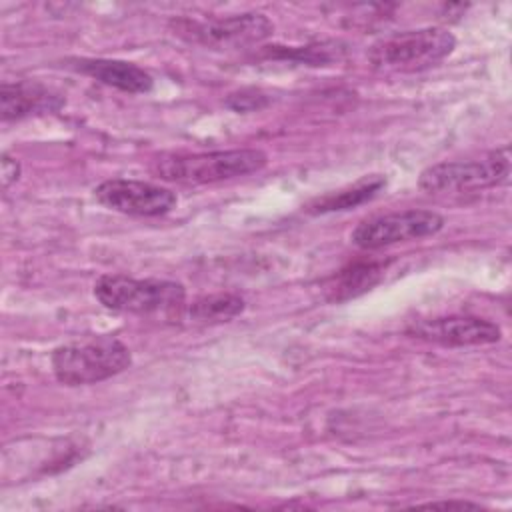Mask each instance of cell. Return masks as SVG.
<instances>
[{"instance_id": "obj_1", "label": "cell", "mask_w": 512, "mask_h": 512, "mask_svg": "<svg viewBox=\"0 0 512 512\" xmlns=\"http://www.w3.org/2000/svg\"><path fill=\"white\" fill-rule=\"evenodd\" d=\"M50 364L60 384L86 386L130 368L132 352L114 336H92L54 348Z\"/></svg>"}, {"instance_id": "obj_2", "label": "cell", "mask_w": 512, "mask_h": 512, "mask_svg": "<svg viewBox=\"0 0 512 512\" xmlns=\"http://www.w3.org/2000/svg\"><path fill=\"white\" fill-rule=\"evenodd\" d=\"M268 156L258 148L214 150L198 154L160 156L152 164L156 178L178 184H214L262 170Z\"/></svg>"}, {"instance_id": "obj_3", "label": "cell", "mask_w": 512, "mask_h": 512, "mask_svg": "<svg viewBox=\"0 0 512 512\" xmlns=\"http://www.w3.org/2000/svg\"><path fill=\"white\" fill-rule=\"evenodd\" d=\"M456 48V36L440 26L416 28L388 34L368 50V60L376 70L414 74L434 68Z\"/></svg>"}, {"instance_id": "obj_4", "label": "cell", "mask_w": 512, "mask_h": 512, "mask_svg": "<svg viewBox=\"0 0 512 512\" xmlns=\"http://www.w3.org/2000/svg\"><path fill=\"white\" fill-rule=\"evenodd\" d=\"M94 296L104 308L116 312L170 314L184 306L186 290L174 280L104 274L94 284Z\"/></svg>"}, {"instance_id": "obj_5", "label": "cell", "mask_w": 512, "mask_h": 512, "mask_svg": "<svg viewBox=\"0 0 512 512\" xmlns=\"http://www.w3.org/2000/svg\"><path fill=\"white\" fill-rule=\"evenodd\" d=\"M174 36L212 50L244 48L272 36L274 24L260 12H244L218 18L178 16L170 20Z\"/></svg>"}, {"instance_id": "obj_6", "label": "cell", "mask_w": 512, "mask_h": 512, "mask_svg": "<svg viewBox=\"0 0 512 512\" xmlns=\"http://www.w3.org/2000/svg\"><path fill=\"white\" fill-rule=\"evenodd\" d=\"M510 176L508 148L468 160H446L424 168L418 188L426 194H462L498 186Z\"/></svg>"}, {"instance_id": "obj_7", "label": "cell", "mask_w": 512, "mask_h": 512, "mask_svg": "<svg viewBox=\"0 0 512 512\" xmlns=\"http://www.w3.org/2000/svg\"><path fill=\"white\" fill-rule=\"evenodd\" d=\"M444 224V216L434 210L410 208L362 220L352 230L350 240L362 250H378L400 242L434 236L444 228Z\"/></svg>"}, {"instance_id": "obj_8", "label": "cell", "mask_w": 512, "mask_h": 512, "mask_svg": "<svg viewBox=\"0 0 512 512\" xmlns=\"http://www.w3.org/2000/svg\"><path fill=\"white\" fill-rule=\"evenodd\" d=\"M94 198L114 212L142 218L164 216L178 202L170 188L134 178L104 180L94 188Z\"/></svg>"}, {"instance_id": "obj_9", "label": "cell", "mask_w": 512, "mask_h": 512, "mask_svg": "<svg viewBox=\"0 0 512 512\" xmlns=\"http://www.w3.org/2000/svg\"><path fill=\"white\" fill-rule=\"evenodd\" d=\"M406 332L414 338L442 346H486L496 344L502 338L500 326L480 316H442L420 320Z\"/></svg>"}, {"instance_id": "obj_10", "label": "cell", "mask_w": 512, "mask_h": 512, "mask_svg": "<svg viewBox=\"0 0 512 512\" xmlns=\"http://www.w3.org/2000/svg\"><path fill=\"white\" fill-rule=\"evenodd\" d=\"M70 66L84 76H90L106 86H112L128 94H144L150 92L154 86V80L148 70L126 60L76 58Z\"/></svg>"}, {"instance_id": "obj_11", "label": "cell", "mask_w": 512, "mask_h": 512, "mask_svg": "<svg viewBox=\"0 0 512 512\" xmlns=\"http://www.w3.org/2000/svg\"><path fill=\"white\" fill-rule=\"evenodd\" d=\"M62 104L64 98L60 94L36 82H2L0 88V116L4 122L32 114L56 112Z\"/></svg>"}, {"instance_id": "obj_12", "label": "cell", "mask_w": 512, "mask_h": 512, "mask_svg": "<svg viewBox=\"0 0 512 512\" xmlns=\"http://www.w3.org/2000/svg\"><path fill=\"white\" fill-rule=\"evenodd\" d=\"M386 270V262H356L336 272L324 284L326 298L330 302H342L354 298L372 286H376Z\"/></svg>"}, {"instance_id": "obj_13", "label": "cell", "mask_w": 512, "mask_h": 512, "mask_svg": "<svg viewBox=\"0 0 512 512\" xmlns=\"http://www.w3.org/2000/svg\"><path fill=\"white\" fill-rule=\"evenodd\" d=\"M386 186L384 176H368L358 180L354 186H348L338 192H328L324 196L314 198L306 204V212L310 214H326V212H340L356 208L368 200H372L382 188Z\"/></svg>"}, {"instance_id": "obj_14", "label": "cell", "mask_w": 512, "mask_h": 512, "mask_svg": "<svg viewBox=\"0 0 512 512\" xmlns=\"http://www.w3.org/2000/svg\"><path fill=\"white\" fill-rule=\"evenodd\" d=\"M244 298L238 294L222 292V294H208L194 300L188 306V318L194 322H228L230 318L238 316L244 310Z\"/></svg>"}, {"instance_id": "obj_15", "label": "cell", "mask_w": 512, "mask_h": 512, "mask_svg": "<svg viewBox=\"0 0 512 512\" xmlns=\"http://www.w3.org/2000/svg\"><path fill=\"white\" fill-rule=\"evenodd\" d=\"M266 96L258 90H242L236 94H230V98L226 100V104L236 110V112H250V110H258L262 106H266Z\"/></svg>"}, {"instance_id": "obj_16", "label": "cell", "mask_w": 512, "mask_h": 512, "mask_svg": "<svg viewBox=\"0 0 512 512\" xmlns=\"http://www.w3.org/2000/svg\"><path fill=\"white\" fill-rule=\"evenodd\" d=\"M20 176V164L16 160H12L10 156L2 158V184L4 188H8L12 182H16Z\"/></svg>"}, {"instance_id": "obj_17", "label": "cell", "mask_w": 512, "mask_h": 512, "mask_svg": "<svg viewBox=\"0 0 512 512\" xmlns=\"http://www.w3.org/2000/svg\"><path fill=\"white\" fill-rule=\"evenodd\" d=\"M422 508H458V510H464V508H480V504H474V502H468V500H448V502H428V504H422Z\"/></svg>"}]
</instances>
